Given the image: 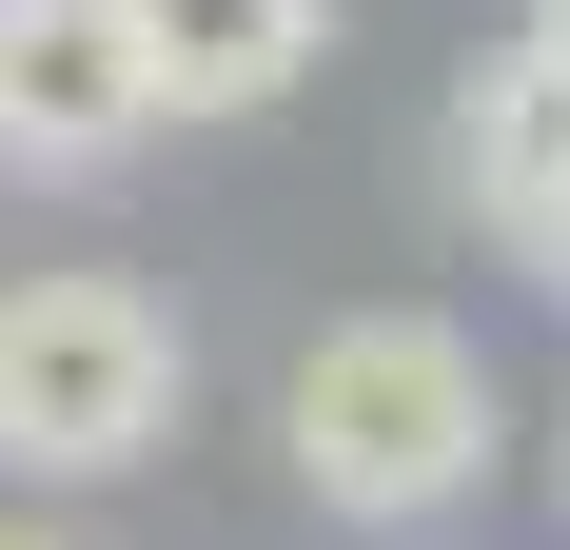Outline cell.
Here are the masks:
<instances>
[{
    "mask_svg": "<svg viewBox=\"0 0 570 550\" xmlns=\"http://www.w3.org/2000/svg\"><path fill=\"white\" fill-rule=\"evenodd\" d=\"M276 452H295V492L354 511V531H433V511L492 492V354L453 315H335L276 374Z\"/></svg>",
    "mask_w": 570,
    "mask_h": 550,
    "instance_id": "obj_1",
    "label": "cell"
},
{
    "mask_svg": "<svg viewBox=\"0 0 570 550\" xmlns=\"http://www.w3.org/2000/svg\"><path fill=\"white\" fill-rule=\"evenodd\" d=\"M177 393H197V354L138 275H0V472L20 492L138 472L177 433Z\"/></svg>",
    "mask_w": 570,
    "mask_h": 550,
    "instance_id": "obj_2",
    "label": "cell"
},
{
    "mask_svg": "<svg viewBox=\"0 0 570 550\" xmlns=\"http://www.w3.org/2000/svg\"><path fill=\"white\" fill-rule=\"evenodd\" d=\"M158 138V79L118 0H0V177H118Z\"/></svg>",
    "mask_w": 570,
    "mask_h": 550,
    "instance_id": "obj_3",
    "label": "cell"
},
{
    "mask_svg": "<svg viewBox=\"0 0 570 550\" xmlns=\"http://www.w3.org/2000/svg\"><path fill=\"white\" fill-rule=\"evenodd\" d=\"M453 177H472V217L512 236V256L570 217V40H551V20H512V40L472 59V99H453Z\"/></svg>",
    "mask_w": 570,
    "mask_h": 550,
    "instance_id": "obj_4",
    "label": "cell"
},
{
    "mask_svg": "<svg viewBox=\"0 0 570 550\" xmlns=\"http://www.w3.org/2000/svg\"><path fill=\"white\" fill-rule=\"evenodd\" d=\"M118 40H138V79H158V118H256V99L315 79L335 0H118Z\"/></svg>",
    "mask_w": 570,
    "mask_h": 550,
    "instance_id": "obj_5",
    "label": "cell"
},
{
    "mask_svg": "<svg viewBox=\"0 0 570 550\" xmlns=\"http://www.w3.org/2000/svg\"><path fill=\"white\" fill-rule=\"evenodd\" d=\"M531 275H551V295H570V217H551V236H531Z\"/></svg>",
    "mask_w": 570,
    "mask_h": 550,
    "instance_id": "obj_6",
    "label": "cell"
},
{
    "mask_svg": "<svg viewBox=\"0 0 570 550\" xmlns=\"http://www.w3.org/2000/svg\"><path fill=\"white\" fill-rule=\"evenodd\" d=\"M0 550H79V531H0Z\"/></svg>",
    "mask_w": 570,
    "mask_h": 550,
    "instance_id": "obj_7",
    "label": "cell"
},
{
    "mask_svg": "<svg viewBox=\"0 0 570 550\" xmlns=\"http://www.w3.org/2000/svg\"><path fill=\"white\" fill-rule=\"evenodd\" d=\"M531 20H551V40H570V0H531Z\"/></svg>",
    "mask_w": 570,
    "mask_h": 550,
    "instance_id": "obj_8",
    "label": "cell"
}]
</instances>
